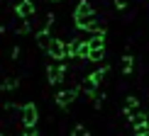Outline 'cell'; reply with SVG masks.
<instances>
[{
	"label": "cell",
	"instance_id": "30bf717a",
	"mask_svg": "<svg viewBox=\"0 0 149 136\" xmlns=\"http://www.w3.org/2000/svg\"><path fill=\"white\" fill-rule=\"evenodd\" d=\"M147 114H149V112H147Z\"/></svg>",
	"mask_w": 149,
	"mask_h": 136
},
{
	"label": "cell",
	"instance_id": "52a82bcc",
	"mask_svg": "<svg viewBox=\"0 0 149 136\" xmlns=\"http://www.w3.org/2000/svg\"><path fill=\"white\" fill-rule=\"evenodd\" d=\"M103 56H105V46H100V49H91V51H88V61H93V63L103 61Z\"/></svg>",
	"mask_w": 149,
	"mask_h": 136
},
{
	"label": "cell",
	"instance_id": "9c48e42d",
	"mask_svg": "<svg viewBox=\"0 0 149 136\" xmlns=\"http://www.w3.org/2000/svg\"><path fill=\"white\" fill-rule=\"evenodd\" d=\"M134 134L137 136H149V122L147 124H134Z\"/></svg>",
	"mask_w": 149,
	"mask_h": 136
},
{
	"label": "cell",
	"instance_id": "8992f818",
	"mask_svg": "<svg viewBox=\"0 0 149 136\" xmlns=\"http://www.w3.org/2000/svg\"><path fill=\"white\" fill-rule=\"evenodd\" d=\"M76 95H78V88H73V90H64V92H59L56 95V102L59 104H69L76 100Z\"/></svg>",
	"mask_w": 149,
	"mask_h": 136
},
{
	"label": "cell",
	"instance_id": "7a4b0ae2",
	"mask_svg": "<svg viewBox=\"0 0 149 136\" xmlns=\"http://www.w3.org/2000/svg\"><path fill=\"white\" fill-rule=\"evenodd\" d=\"M91 15H95V8H93L88 0H81L76 12H73V17H76V20H86V17H91Z\"/></svg>",
	"mask_w": 149,
	"mask_h": 136
},
{
	"label": "cell",
	"instance_id": "5b68a950",
	"mask_svg": "<svg viewBox=\"0 0 149 136\" xmlns=\"http://www.w3.org/2000/svg\"><path fill=\"white\" fill-rule=\"evenodd\" d=\"M120 71H122V76H130V73L134 71V56L132 54H125V56L120 58Z\"/></svg>",
	"mask_w": 149,
	"mask_h": 136
},
{
	"label": "cell",
	"instance_id": "ba28073f",
	"mask_svg": "<svg viewBox=\"0 0 149 136\" xmlns=\"http://www.w3.org/2000/svg\"><path fill=\"white\" fill-rule=\"evenodd\" d=\"M49 78H52V83H59L61 78H64V66H56L49 71Z\"/></svg>",
	"mask_w": 149,
	"mask_h": 136
},
{
	"label": "cell",
	"instance_id": "277c9868",
	"mask_svg": "<svg viewBox=\"0 0 149 136\" xmlns=\"http://www.w3.org/2000/svg\"><path fill=\"white\" fill-rule=\"evenodd\" d=\"M52 56H56V58H64V56H69V44H64L61 39L52 41Z\"/></svg>",
	"mask_w": 149,
	"mask_h": 136
},
{
	"label": "cell",
	"instance_id": "6da1fadb",
	"mask_svg": "<svg viewBox=\"0 0 149 136\" xmlns=\"http://www.w3.org/2000/svg\"><path fill=\"white\" fill-rule=\"evenodd\" d=\"M108 71H110V66H103V68H98V71H93L91 76H86V80H83L86 92H93V90L100 88V83H103V78H105V73H108Z\"/></svg>",
	"mask_w": 149,
	"mask_h": 136
},
{
	"label": "cell",
	"instance_id": "3957f363",
	"mask_svg": "<svg viewBox=\"0 0 149 136\" xmlns=\"http://www.w3.org/2000/svg\"><path fill=\"white\" fill-rule=\"evenodd\" d=\"M139 107H142V104H139V100H137L134 95H130L127 100H125V107H122V114H125L127 119H130V117H132L134 112H139Z\"/></svg>",
	"mask_w": 149,
	"mask_h": 136
}]
</instances>
